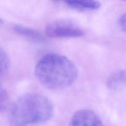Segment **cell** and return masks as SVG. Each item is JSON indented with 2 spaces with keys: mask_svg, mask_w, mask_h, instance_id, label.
<instances>
[{
  "mask_svg": "<svg viewBox=\"0 0 126 126\" xmlns=\"http://www.w3.org/2000/svg\"><path fill=\"white\" fill-rule=\"evenodd\" d=\"M35 76L45 87L60 89L72 84L78 77V69L65 55L50 53L43 55L35 67Z\"/></svg>",
  "mask_w": 126,
  "mask_h": 126,
  "instance_id": "1",
  "label": "cell"
},
{
  "mask_svg": "<svg viewBox=\"0 0 126 126\" xmlns=\"http://www.w3.org/2000/svg\"><path fill=\"white\" fill-rule=\"evenodd\" d=\"M54 114V107L46 96L27 94L16 100L11 107L9 121L12 126H27L46 123Z\"/></svg>",
  "mask_w": 126,
  "mask_h": 126,
  "instance_id": "2",
  "label": "cell"
},
{
  "mask_svg": "<svg viewBox=\"0 0 126 126\" xmlns=\"http://www.w3.org/2000/svg\"><path fill=\"white\" fill-rule=\"evenodd\" d=\"M46 34L50 38H79L84 32L76 25L68 21H55L46 27Z\"/></svg>",
  "mask_w": 126,
  "mask_h": 126,
  "instance_id": "3",
  "label": "cell"
},
{
  "mask_svg": "<svg viewBox=\"0 0 126 126\" xmlns=\"http://www.w3.org/2000/svg\"><path fill=\"white\" fill-rule=\"evenodd\" d=\"M70 126H104L95 112L91 110L82 109L75 112L70 122Z\"/></svg>",
  "mask_w": 126,
  "mask_h": 126,
  "instance_id": "4",
  "label": "cell"
},
{
  "mask_svg": "<svg viewBox=\"0 0 126 126\" xmlns=\"http://www.w3.org/2000/svg\"><path fill=\"white\" fill-rule=\"evenodd\" d=\"M12 29L17 34L35 43H44L46 41V39L43 33L34 28L23 26L22 25H15L13 26Z\"/></svg>",
  "mask_w": 126,
  "mask_h": 126,
  "instance_id": "5",
  "label": "cell"
},
{
  "mask_svg": "<svg viewBox=\"0 0 126 126\" xmlns=\"http://www.w3.org/2000/svg\"><path fill=\"white\" fill-rule=\"evenodd\" d=\"M64 2L70 8L81 11H94L101 7L100 2L92 0H67Z\"/></svg>",
  "mask_w": 126,
  "mask_h": 126,
  "instance_id": "6",
  "label": "cell"
},
{
  "mask_svg": "<svg viewBox=\"0 0 126 126\" xmlns=\"http://www.w3.org/2000/svg\"><path fill=\"white\" fill-rule=\"evenodd\" d=\"M107 85L111 90H118L126 86V70H119L111 75L107 79Z\"/></svg>",
  "mask_w": 126,
  "mask_h": 126,
  "instance_id": "7",
  "label": "cell"
},
{
  "mask_svg": "<svg viewBox=\"0 0 126 126\" xmlns=\"http://www.w3.org/2000/svg\"><path fill=\"white\" fill-rule=\"evenodd\" d=\"M9 67V59L6 51L0 50V75L2 76L7 73Z\"/></svg>",
  "mask_w": 126,
  "mask_h": 126,
  "instance_id": "8",
  "label": "cell"
},
{
  "mask_svg": "<svg viewBox=\"0 0 126 126\" xmlns=\"http://www.w3.org/2000/svg\"><path fill=\"white\" fill-rule=\"evenodd\" d=\"M8 103V95L2 85L0 86V110L3 111L6 109Z\"/></svg>",
  "mask_w": 126,
  "mask_h": 126,
  "instance_id": "9",
  "label": "cell"
},
{
  "mask_svg": "<svg viewBox=\"0 0 126 126\" xmlns=\"http://www.w3.org/2000/svg\"><path fill=\"white\" fill-rule=\"evenodd\" d=\"M118 25L122 31L126 34V13L119 17L118 19Z\"/></svg>",
  "mask_w": 126,
  "mask_h": 126,
  "instance_id": "10",
  "label": "cell"
}]
</instances>
